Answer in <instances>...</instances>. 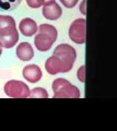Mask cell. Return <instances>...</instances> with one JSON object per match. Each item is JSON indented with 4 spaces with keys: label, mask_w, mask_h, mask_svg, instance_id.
Instances as JSON below:
<instances>
[{
    "label": "cell",
    "mask_w": 117,
    "mask_h": 131,
    "mask_svg": "<svg viewBox=\"0 0 117 131\" xmlns=\"http://www.w3.org/2000/svg\"><path fill=\"white\" fill-rule=\"evenodd\" d=\"M26 2L32 8H38L43 5V0H26Z\"/></svg>",
    "instance_id": "15"
},
{
    "label": "cell",
    "mask_w": 117,
    "mask_h": 131,
    "mask_svg": "<svg viewBox=\"0 0 117 131\" xmlns=\"http://www.w3.org/2000/svg\"><path fill=\"white\" fill-rule=\"evenodd\" d=\"M60 2L67 8H73L78 3V0H60Z\"/></svg>",
    "instance_id": "16"
},
{
    "label": "cell",
    "mask_w": 117,
    "mask_h": 131,
    "mask_svg": "<svg viewBox=\"0 0 117 131\" xmlns=\"http://www.w3.org/2000/svg\"><path fill=\"white\" fill-rule=\"evenodd\" d=\"M62 10L56 2H53L48 5H44L42 8V15L48 20H56L61 17Z\"/></svg>",
    "instance_id": "9"
},
{
    "label": "cell",
    "mask_w": 117,
    "mask_h": 131,
    "mask_svg": "<svg viewBox=\"0 0 117 131\" xmlns=\"http://www.w3.org/2000/svg\"><path fill=\"white\" fill-rule=\"evenodd\" d=\"M16 55L21 61H30L34 57L32 47L28 42H21L16 48Z\"/></svg>",
    "instance_id": "11"
},
{
    "label": "cell",
    "mask_w": 117,
    "mask_h": 131,
    "mask_svg": "<svg viewBox=\"0 0 117 131\" xmlns=\"http://www.w3.org/2000/svg\"><path fill=\"white\" fill-rule=\"evenodd\" d=\"M55 0H43V5H48L54 2Z\"/></svg>",
    "instance_id": "19"
},
{
    "label": "cell",
    "mask_w": 117,
    "mask_h": 131,
    "mask_svg": "<svg viewBox=\"0 0 117 131\" xmlns=\"http://www.w3.org/2000/svg\"><path fill=\"white\" fill-rule=\"evenodd\" d=\"M21 0H0V12H10L19 7Z\"/></svg>",
    "instance_id": "12"
},
{
    "label": "cell",
    "mask_w": 117,
    "mask_h": 131,
    "mask_svg": "<svg viewBox=\"0 0 117 131\" xmlns=\"http://www.w3.org/2000/svg\"><path fill=\"white\" fill-rule=\"evenodd\" d=\"M2 46L0 45V56L2 55Z\"/></svg>",
    "instance_id": "20"
},
{
    "label": "cell",
    "mask_w": 117,
    "mask_h": 131,
    "mask_svg": "<svg viewBox=\"0 0 117 131\" xmlns=\"http://www.w3.org/2000/svg\"><path fill=\"white\" fill-rule=\"evenodd\" d=\"M78 78L81 82H85V66H83L80 68L78 71Z\"/></svg>",
    "instance_id": "17"
},
{
    "label": "cell",
    "mask_w": 117,
    "mask_h": 131,
    "mask_svg": "<svg viewBox=\"0 0 117 131\" xmlns=\"http://www.w3.org/2000/svg\"><path fill=\"white\" fill-rule=\"evenodd\" d=\"M19 29L21 34L26 37H32L38 31V26L36 22L31 18L23 19L19 24Z\"/></svg>",
    "instance_id": "10"
},
{
    "label": "cell",
    "mask_w": 117,
    "mask_h": 131,
    "mask_svg": "<svg viewBox=\"0 0 117 131\" xmlns=\"http://www.w3.org/2000/svg\"><path fill=\"white\" fill-rule=\"evenodd\" d=\"M9 26H15L13 18L9 15H0V28Z\"/></svg>",
    "instance_id": "14"
},
{
    "label": "cell",
    "mask_w": 117,
    "mask_h": 131,
    "mask_svg": "<svg viewBox=\"0 0 117 131\" xmlns=\"http://www.w3.org/2000/svg\"><path fill=\"white\" fill-rule=\"evenodd\" d=\"M19 39L15 26H9L0 28V45L5 48H11L15 45Z\"/></svg>",
    "instance_id": "5"
},
{
    "label": "cell",
    "mask_w": 117,
    "mask_h": 131,
    "mask_svg": "<svg viewBox=\"0 0 117 131\" xmlns=\"http://www.w3.org/2000/svg\"><path fill=\"white\" fill-rule=\"evenodd\" d=\"M45 68L47 72L50 74L54 75L58 73H65L67 71L63 65V63L59 60L58 58L54 56L50 57L46 62Z\"/></svg>",
    "instance_id": "7"
},
{
    "label": "cell",
    "mask_w": 117,
    "mask_h": 131,
    "mask_svg": "<svg viewBox=\"0 0 117 131\" xmlns=\"http://www.w3.org/2000/svg\"><path fill=\"white\" fill-rule=\"evenodd\" d=\"M48 97V95L47 91L41 88H37L33 89L32 91H30L29 98H47Z\"/></svg>",
    "instance_id": "13"
},
{
    "label": "cell",
    "mask_w": 117,
    "mask_h": 131,
    "mask_svg": "<svg viewBox=\"0 0 117 131\" xmlns=\"http://www.w3.org/2000/svg\"><path fill=\"white\" fill-rule=\"evenodd\" d=\"M70 39L76 44H84L86 40V20L77 19L73 22L69 29Z\"/></svg>",
    "instance_id": "6"
},
{
    "label": "cell",
    "mask_w": 117,
    "mask_h": 131,
    "mask_svg": "<svg viewBox=\"0 0 117 131\" xmlns=\"http://www.w3.org/2000/svg\"><path fill=\"white\" fill-rule=\"evenodd\" d=\"M52 89L54 93V98H78L80 97L78 88L62 78L53 81Z\"/></svg>",
    "instance_id": "2"
},
{
    "label": "cell",
    "mask_w": 117,
    "mask_h": 131,
    "mask_svg": "<svg viewBox=\"0 0 117 131\" xmlns=\"http://www.w3.org/2000/svg\"><path fill=\"white\" fill-rule=\"evenodd\" d=\"M53 56L59 58L65 66L67 72L72 69L77 56L75 49L67 44H61L58 45L55 48Z\"/></svg>",
    "instance_id": "3"
},
{
    "label": "cell",
    "mask_w": 117,
    "mask_h": 131,
    "mask_svg": "<svg viewBox=\"0 0 117 131\" xmlns=\"http://www.w3.org/2000/svg\"><path fill=\"white\" fill-rule=\"evenodd\" d=\"M4 90L6 95L10 98H26L30 95L28 86L21 81L10 80L5 84Z\"/></svg>",
    "instance_id": "4"
},
{
    "label": "cell",
    "mask_w": 117,
    "mask_h": 131,
    "mask_svg": "<svg viewBox=\"0 0 117 131\" xmlns=\"http://www.w3.org/2000/svg\"><path fill=\"white\" fill-rule=\"evenodd\" d=\"M42 71L38 66L32 64L25 66L23 70V76L26 80L32 83H36L42 78Z\"/></svg>",
    "instance_id": "8"
},
{
    "label": "cell",
    "mask_w": 117,
    "mask_h": 131,
    "mask_svg": "<svg viewBox=\"0 0 117 131\" xmlns=\"http://www.w3.org/2000/svg\"><path fill=\"white\" fill-rule=\"evenodd\" d=\"M86 0H84L83 2L80 3V13L83 15H86Z\"/></svg>",
    "instance_id": "18"
},
{
    "label": "cell",
    "mask_w": 117,
    "mask_h": 131,
    "mask_svg": "<svg viewBox=\"0 0 117 131\" xmlns=\"http://www.w3.org/2000/svg\"><path fill=\"white\" fill-rule=\"evenodd\" d=\"M39 33L34 38V45L39 51L46 52L51 48L57 39L56 28L49 24H42L38 28Z\"/></svg>",
    "instance_id": "1"
}]
</instances>
